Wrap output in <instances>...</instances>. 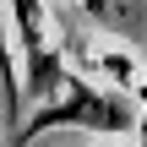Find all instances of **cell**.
<instances>
[{
  "instance_id": "obj_1",
  "label": "cell",
  "mask_w": 147,
  "mask_h": 147,
  "mask_svg": "<svg viewBox=\"0 0 147 147\" xmlns=\"http://www.w3.org/2000/svg\"><path fill=\"white\" fill-rule=\"evenodd\" d=\"M55 125H87V131L120 136V131L136 125V109H131L120 93H98V87H87L82 76L60 71L55 87L33 104V115H27V125L16 131V142H33V136H44V131H55Z\"/></svg>"
},
{
  "instance_id": "obj_4",
  "label": "cell",
  "mask_w": 147,
  "mask_h": 147,
  "mask_svg": "<svg viewBox=\"0 0 147 147\" xmlns=\"http://www.w3.org/2000/svg\"><path fill=\"white\" fill-rule=\"evenodd\" d=\"M87 5H93V11H98V5H104V0H87Z\"/></svg>"
},
{
  "instance_id": "obj_3",
  "label": "cell",
  "mask_w": 147,
  "mask_h": 147,
  "mask_svg": "<svg viewBox=\"0 0 147 147\" xmlns=\"http://www.w3.org/2000/svg\"><path fill=\"white\" fill-rule=\"evenodd\" d=\"M142 104H147V82H142ZM136 125H142V147H147V109L136 115Z\"/></svg>"
},
{
  "instance_id": "obj_2",
  "label": "cell",
  "mask_w": 147,
  "mask_h": 147,
  "mask_svg": "<svg viewBox=\"0 0 147 147\" xmlns=\"http://www.w3.org/2000/svg\"><path fill=\"white\" fill-rule=\"evenodd\" d=\"M0 93H5V104L16 109V98H22V82H16V60H11V38H5V11H0Z\"/></svg>"
}]
</instances>
